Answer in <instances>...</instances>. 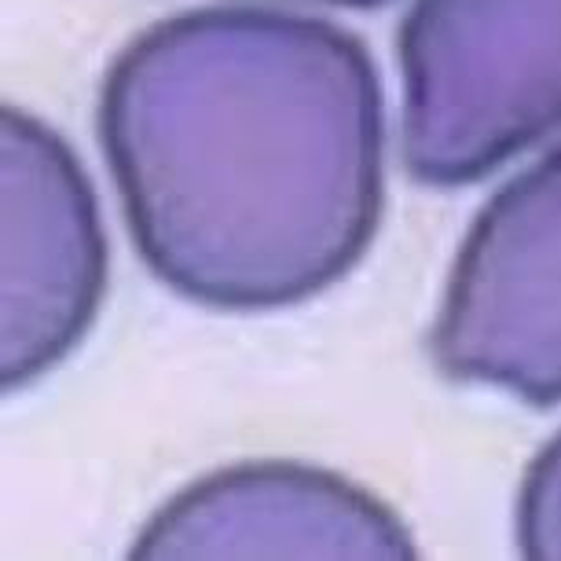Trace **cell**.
Returning a JSON list of instances; mask_svg holds the SVG:
<instances>
[{
  "mask_svg": "<svg viewBox=\"0 0 561 561\" xmlns=\"http://www.w3.org/2000/svg\"><path fill=\"white\" fill-rule=\"evenodd\" d=\"M100 144L136 253L180 298L290 309L353 272L382 217V84L316 15L198 8L114 56Z\"/></svg>",
  "mask_w": 561,
  "mask_h": 561,
  "instance_id": "6da1fadb",
  "label": "cell"
},
{
  "mask_svg": "<svg viewBox=\"0 0 561 561\" xmlns=\"http://www.w3.org/2000/svg\"><path fill=\"white\" fill-rule=\"evenodd\" d=\"M397 56L419 184H473L561 129V0H415Z\"/></svg>",
  "mask_w": 561,
  "mask_h": 561,
  "instance_id": "7a4b0ae2",
  "label": "cell"
},
{
  "mask_svg": "<svg viewBox=\"0 0 561 561\" xmlns=\"http://www.w3.org/2000/svg\"><path fill=\"white\" fill-rule=\"evenodd\" d=\"M433 359L455 382L536 408L561 400V147L517 173L466 231Z\"/></svg>",
  "mask_w": 561,
  "mask_h": 561,
  "instance_id": "3957f363",
  "label": "cell"
},
{
  "mask_svg": "<svg viewBox=\"0 0 561 561\" xmlns=\"http://www.w3.org/2000/svg\"><path fill=\"white\" fill-rule=\"evenodd\" d=\"M4 136V393L59 367L96 320L107 294V231L73 147L8 103Z\"/></svg>",
  "mask_w": 561,
  "mask_h": 561,
  "instance_id": "277c9868",
  "label": "cell"
},
{
  "mask_svg": "<svg viewBox=\"0 0 561 561\" xmlns=\"http://www.w3.org/2000/svg\"><path fill=\"white\" fill-rule=\"evenodd\" d=\"M408 525L356 481L323 466L253 459L225 466L165 500L136 533L133 558H415Z\"/></svg>",
  "mask_w": 561,
  "mask_h": 561,
  "instance_id": "5b68a950",
  "label": "cell"
},
{
  "mask_svg": "<svg viewBox=\"0 0 561 561\" xmlns=\"http://www.w3.org/2000/svg\"><path fill=\"white\" fill-rule=\"evenodd\" d=\"M517 547L528 558L561 561V433L525 470L517 495Z\"/></svg>",
  "mask_w": 561,
  "mask_h": 561,
  "instance_id": "8992f818",
  "label": "cell"
},
{
  "mask_svg": "<svg viewBox=\"0 0 561 561\" xmlns=\"http://www.w3.org/2000/svg\"><path fill=\"white\" fill-rule=\"evenodd\" d=\"M316 4H337V8H375V4H386V0H316Z\"/></svg>",
  "mask_w": 561,
  "mask_h": 561,
  "instance_id": "52a82bcc",
  "label": "cell"
}]
</instances>
